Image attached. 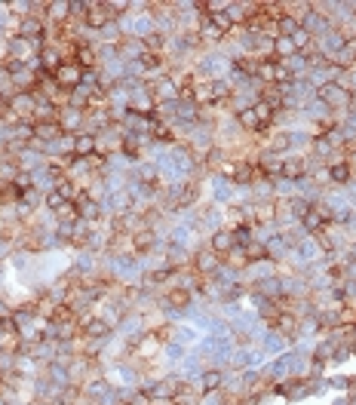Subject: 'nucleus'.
<instances>
[{
	"mask_svg": "<svg viewBox=\"0 0 356 405\" xmlns=\"http://www.w3.org/2000/svg\"><path fill=\"white\" fill-rule=\"evenodd\" d=\"M221 264H224V258H218V255H215L209 246L193 249V255H191V270H193V274H197L200 279H212V277L221 270Z\"/></svg>",
	"mask_w": 356,
	"mask_h": 405,
	"instance_id": "1",
	"label": "nucleus"
},
{
	"mask_svg": "<svg viewBox=\"0 0 356 405\" xmlns=\"http://www.w3.org/2000/svg\"><path fill=\"white\" fill-rule=\"evenodd\" d=\"M181 387H184V381L178 378V375H163V378L151 381V384H144L142 390L148 393L154 402H172L175 396L181 393Z\"/></svg>",
	"mask_w": 356,
	"mask_h": 405,
	"instance_id": "2",
	"label": "nucleus"
},
{
	"mask_svg": "<svg viewBox=\"0 0 356 405\" xmlns=\"http://www.w3.org/2000/svg\"><path fill=\"white\" fill-rule=\"evenodd\" d=\"M43 50V43L37 40H25V37H6L3 43V52L10 61H22V65H28L31 59H37V52Z\"/></svg>",
	"mask_w": 356,
	"mask_h": 405,
	"instance_id": "3",
	"label": "nucleus"
},
{
	"mask_svg": "<svg viewBox=\"0 0 356 405\" xmlns=\"http://www.w3.org/2000/svg\"><path fill=\"white\" fill-rule=\"evenodd\" d=\"M6 111L13 114L15 123H34V111H37V92H15L6 101Z\"/></svg>",
	"mask_w": 356,
	"mask_h": 405,
	"instance_id": "4",
	"label": "nucleus"
},
{
	"mask_svg": "<svg viewBox=\"0 0 356 405\" xmlns=\"http://www.w3.org/2000/svg\"><path fill=\"white\" fill-rule=\"evenodd\" d=\"M332 224V209L326 202H313L311 209H307V215L301 218V228L307 230V237H316L320 230H326Z\"/></svg>",
	"mask_w": 356,
	"mask_h": 405,
	"instance_id": "5",
	"label": "nucleus"
},
{
	"mask_svg": "<svg viewBox=\"0 0 356 405\" xmlns=\"http://www.w3.org/2000/svg\"><path fill=\"white\" fill-rule=\"evenodd\" d=\"M307 172H311V154H289V157H283L280 178H285V182H301V178H307Z\"/></svg>",
	"mask_w": 356,
	"mask_h": 405,
	"instance_id": "6",
	"label": "nucleus"
},
{
	"mask_svg": "<svg viewBox=\"0 0 356 405\" xmlns=\"http://www.w3.org/2000/svg\"><path fill=\"white\" fill-rule=\"evenodd\" d=\"M59 126H61V132H65V135H80V132L87 129V111L65 105L59 111Z\"/></svg>",
	"mask_w": 356,
	"mask_h": 405,
	"instance_id": "7",
	"label": "nucleus"
},
{
	"mask_svg": "<svg viewBox=\"0 0 356 405\" xmlns=\"http://www.w3.org/2000/svg\"><path fill=\"white\" fill-rule=\"evenodd\" d=\"M166 310H175V314H188L191 304H193V292L191 289H181V286H169L163 292V298H160Z\"/></svg>",
	"mask_w": 356,
	"mask_h": 405,
	"instance_id": "8",
	"label": "nucleus"
},
{
	"mask_svg": "<svg viewBox=\"0 0 356 405\" xmlns=\"http://www.w3.org/2000/svg\"><path fill=\"white\" fill-rule=\"evenodd\" d=\"M129 111L138 114V117L157 114V98H154V92H151V83H144L142 89H135L133 96H129Z\"/></svg>",
	"mask_w": 356,
	"mask_h": 405,
	"instance_id": "9",
	"label": "nucleus"
},
{
	"mask_svg": "<svg viewBox=\"0 0 356 405\" xmlns=\"http://www.w3.org/2000/svg\"><path fill=\"white\" fill-rule=\"evenodd\" d=\"M52 80L59 83V89L71 92V89L80 87V80H83V68L77 65V61H61V65L56 68V74H52Z\"/></svg>",
	"mask_w": 356,
	"mask_h": 405,
	"instance_id": "10",
	"label": "nucleus"
},
{
	"mask_svg": "<svg viewBox=\"0 0 356 405\" xmlns=\"http://www.w3.org/2000/svg\"><path fill=\"white\" fill-rule=\"evenodd\" d=\"M224 384H228V371L221 369H203L197 378V390L200 396H209V393H221Z\"/></svg>",
	"mask_w": 356,
	"mask_h": 405,
	"instance_id": "11",
	"label": "nucleus"
},
{
	"mask_svg": "<svg viewBox=\"0 0 356 405\" xmlns=\"http://www.w3.org/2000/svg\"><path fill=\"white\" fill-rule=\"evenodd\" d=\"M15 166H19V172H37V169H43L46 166V154L43 151H37L34 145H28V147H22L19 154H15Z\"/></svg>",
	"mask_w": 356,
	"mask_h": 405,
	"instance_id": "12",
	"label": "nucleus"
},
{
	"mask_svg": "<svg viewBox=\"0 0 356 405\" xmlns=\"http://www.w3.org/2000/svg\"><path fill=\"white\" fill-rule=\"evenodd\" d=\"M206 246L212 249L218 258H228V255L237 249V237H234V230H230V228H218L215 233H209V243Z\"/></svg>",
	"mask_w": 356,
	"mask_h": 405,
	"instance_id": "13",
	"label": "nucleus"
},
{
	"mask_svg": "<svg viewBox=\"0 0 356 405\" xmlns=\"http://www.w3.org/2000/svg\"><path fill=\"white\" fill-rule=\"evenodd\" d=\"M267 329L276 332V334H283L285 341H298L301 338V319L295 314H280L274 323L267 325Z\"/></svg>",
	"mask_w": 356,
	"mask_h": 405,
	"instance_id": "14",
	"label": "nucleus"
},
{
	"mask_svg": "<svg viewBox=\"0 0 356 405\" xmlns=\"http://www.w3.org/2000/svg\"><path fill=\"white\" fill-rule=\"evenodd\" d=\"M65 135L59 126V120H37L34 123V147L40 151V145H52V142H59V138Z\"/></svg>",
	"mask_w": 356,
	"mask_h": 405,
	"instance_id": "15",
	"label": "nucleus"
},
{
	"mask_svg": "<svg viewBox=\"0 0 356 405\" xmlns=\"http://www.w3.org/2000/svg\"><path fill=\"white\" fill-rule=\"evenodd\" d=\"M151 92H154V98H157V105H163V101H175L178 98V80L172 74H163L160 80L151 83Z\"/></svg>",
	"mask_w": 356,
	"mask_h": 405,
	"instance_id": "16",
	"label": "nucleus"
},
{
	"mask_svg": "<svg viewBox=\"0 0 356 405\" xmlns=\"http://www.w3.org/2000/svg\"><path fill=\"white\" fill-rule=\"evenodd\" d=\"M252 224L255 228H270V224H276V200L252 202Z\"/></svg>",
	"mask_w": 356,
	"mask_h": 405,
	"instance_id": "17",
	"label": "nucleus"
},
{
	"mask_svg": "<svg viewBox=\"0 0 356 405\" xmlns=\"http://www.w3.org/2000/svg\"><path fill=\"white\" fill-rule=\"evenodd\" d=\"M37 59H40V68L46 74H56V68L61 65L65 59V52H61V43H46L40 52H37Z\"/></svg>",
	"mask_w": 356,
	"mask_h": 405,
	"instance_id": "18",
	"label": "nucleus"
},
{
	"mask_svg": "<svg viewBox=\"0 0 356 405\" xmlns=\"http://www.w3.org/2000/svg\"><path fill=\"white\" fill-rule=\"evenodd\" d=\"M344 43H347V40L341 37V31H338V28H329V31H322V34L316 37V50H320L322 56H329V59L335 56V52L341 50Z\"/></svg>",
	"mask_w": 356,
	"mask_h": 405,
	"instance_id": "19",
	"label": "nucleus"
},
{
	"mask_svg": "<svg viewBox=\"0 0 356 405\" xmlns=\"http://www.w3.org/2000/svg\"><path fill=\"white\" fill-rule=\"evenodd\" d=\"M46 22L50 25H68L71 22V0H52V3H46Z\"/></svg>",
	"mask_w": 356,
	"mask_h": 405,
	"instance_id": "20",
	"label": "nucleus"
},
{
	"mask_svg": "<svg viewBox=\"0 0 356 405\" xmlns=\"http://www.w3.org/2000/svg\"><path fill=\"white\" fill-rule=\"evenodd\" d=\"M338 350H341V344H338L335 338H322L320 344L313 347V353H311V360L313 362H320V365H326V362H332V360H338Z\"/></svg>",
	"mask_w": 356,
	"mask_h": 405,
	"instance_id": "21",
	"label": "nucleus"
},
{
	"mask_svg": "<svg viewBox=\"0 0 356 405\" xmlns=\"http://www.w3.org/2000/svg\"><path fill=\"white\" fill-rule=\"evenodd\" d=\"M92 154H96V135L92 132L74 135V157H92Z\"/></svg>",
	"mask_w": 356,
	"mask_h": 405,
	"instance_id": "22",
	"label": "nucleus"
},
{
	"mask_svg": "<svg viewBox=\"0 0 356 405\" xmlns=\"http://www.w3.org/2000/svg\"><path fill=\"white\" fill-rule=\"evenodd\" d=\"M298 28H301V22L295 19V15H289V13H283L280 19H274V31H276V37H292Z\"/></svg>",
	"mask_w": 356,
	"mask_h": 405,
	"instance_id": "23",
	"label": "nucleus"
},
{
	"mask_svg": "<svg viewBox=\"0 0 356 405\" xmlns=\"http://www.w3.org/2000/svg\"><path fill=\"white\" fill-rule=\"evenodd\" d=\"M120 40H123V31L117 25V19L107 22V25L98 31V43H102V46H120Z\"/></svg>",
	"mask_w": 356,
	"mask_h": 405,
	"instance_id": "24",
	"label": "nucleus"
},
{
	"mask_svg": "<svg viewBox=\"0 0 356 405\" xmlns=\"http://www.w3.org/2000/svg\"><path fill=\"white\" fill-rule=\"evenodd\" d=\"M292 56H298L295 43H292V37H276L274 40V59L276 61H289Z\"/></svg>",
	"mask_w": 356,
	"mask_h": 405,
	"instance_id": "25",
	"label": "nucleus"
},
{
	"mask_svg": "<svg viewBox=\"0 0 356 405\" xmlns=\"http://www.w3.org/2000/svg\"><path fill=\"white\" fill-rule=\"evenodd\" d=\"M289 142H292V154L295 151H307L313 142V132L311 129H289Z\"/></svg>",
	"mask_w": 356,
	"mask_h": 405,
	"instance_id": "26",
	"label": "nucleus"
},
{
	"mask_svg": "<svg viewBox=\"0 0 356 405\" xmlns=\"http://www.w3.org/2000/svg\"><path fill=\"white\" fill-rule=\"evenodd\" d=\"M292 43H295V50H298V52H311L313 46H316V40H313L311 34H307L304 28H298L295 34H292Z\"/></svg>",
	"mask_w": 356,
	"mask_h": 405,
	"instance_id": "27",
	"label": "nucleus"
},
{
	"mask_svg": "<svg viewBox=\"0 0 356 405\" xmlns=\"http://www.w3.org/2000/svg\"><path fill=\"white\" fill-rule=\"evenodd\" d=\"M123 405H157V402H154V399H151V396H148V393H144V390H142V387H138V390H133V393H129V399H126V402H123Z\"/></svg>",
	"mask_w": 356,
	"mask_h": 405,
	"instance_id": "28",
	"label": "nucleus"
},
{
	"mask_svg": "<svg viewBox=\"0 0 356 405\" xmlns=\"http://www.w3.org/2000/svg\"><path fill=\"white\" fill-rule=\"evenodd\" d=\"M356 378H332V387H338V390H347V387H353Z\"/></svg>",
	"mask_w": 356,
	"mask_h": 405,
	"instance_id": "29",
	"label": "nucleus"
},
{
	"mask_svg": "<svg viewBox=\"0 0 356 405\" xmlns=\"http://www.w3.org/2000/svg\"><path fill=\"white\" fill-rule=\"evenodd\" d=\"M25 405H50V402H46V399H40V396H31V399H28Z\"/></svg>",
	"mask_w": 356,
	"mask_h": 405,
	"instance_id": "30",
	"label": "nucleus"
},
{
	"mask_svg": "<svg viewBox=\"0 0 356 405\" xmlns=\"http://www.w3.org/2000/svg\"><path fill=\"white\" fill-rule=\"evenodd\" d=\"M347 405H356V390H353V396H350V402H347Z\"/></svg>",
	"mask_w": 356,
	"mask_h": 405,
	"instance_id": "31",
	"label": "nucleus"
},
{
	"mask_svg": "<svg viewBox=\"0 0 356 405\" xmlns=\"http://www.w3.org/2000/svg\"><path fill=\"white\" fill-rule=\"evenodd\" d=\"M0 405H10V402H6V399H0Z\"/></svg>",
	"mask_w": 356,
	"mask_h": 405,
	"instance_id": "32",
	"label": "nucleus"
},
{
	"mask_svg": "<svg viewBox=\"0 0 356 405\" xmlns=\"http://www.w3.org/2000/svg\"><path fill=\"white\" fill-rule=\"evenodd\" d=\"M353 19H356V3H353Z\"/></svg>",
	"mask_w": 356,
	"mask_h": 405,
	"instance_id": "33",
	"label": "nucleus"
},
{
	"mask_svg": "<svg viewBox=\"0 0 356 405\" xmlns=\"http://www.w3.org/2000/svg\"><path fill=\"white\" fill-rule=\"evenodd\" d=\"M353 65H356V56H353Z\"/></svg>",
	"mask_w": 356,
	"mask_h": 405,
	"instance_id": "34",
	"label": "nucleus"
}]
</instances>
